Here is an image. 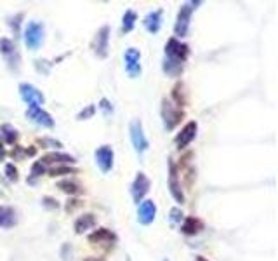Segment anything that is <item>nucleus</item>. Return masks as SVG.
I'll return each mask as SVG.
<instances>
[{
    "label": "nucleus",
    "instance_id": "obj_1",
    "mask_svg": "<svg viewBox=\"0 0 278 261\" xmlns=\"http://www.w3.org/2000/svg\"><path fill=\"white\" fill-rule=\"evenodd\" d=\"M202 2H186L181 5V9H179L178 12V21H176V26H174V31L178 37H186V33H188V28H189V17H191V12L196 9V7L200 5Z\"/></svg>",
    "mask_w": 278,
    "mask_h": 261
},
{
    "label": "nucleus",
    "instance_id": "obj_2",
    "mask_svg": "<svg viewBox=\"0 0 278 261\" xmlns=\"http://www.w3.org/2000/svg\"><path fill=\"white\" fill-rule=\"evenodd\" d=\"M44 42V24L37 23V21H30L24 28V44L28 49L35 51L40 47V44Z\"/></svg>",
    "mask_w": 278,
    "mask_h": 261
},
{
    "label": "nucleus",
    "instance_id": "obj_3",
    "mask_svg": "<svg viewBox=\"0 0 278 261\" xmlns=\"http://www.w3.org/2000/svg\"><path fill=\"white\" fill-rule=\"evenodd\" d=\"M183 110L178 107H174V105L171 103V101L164 100L162 101V117H164V126L167 130H172L176 128V126L181 122L183 119Z\"/></svg>",
    "mask_w": 278,
    "mask_h": 261
},
{
    "label": "nucleus",
    "instance_id": "obj_4",
    "mask_svg": "<svg viewBox=\"0 0 278 261\" xmlns=\"http://www.w3.org/2000/svg\"><path fill=\"white\" fill-rule=\"evenodd\" d=\"M189 54V47L186 44H181L179 40L176 38H171L165 45V59H171V61L176 63H185L186 58Z\"/></svg>",
    "mask_w": 278,
    "mask_h": 261
},
{
    "label": "nucleus",
    "instance_id": "obj_5",
    "mask_svg": "<svg viewBox=\"0 0 278 261\" xmlns=\"http://www.w3.org/2000/svg\"><path fill=\"white\" fill-rule=\"evenodd\" d=\"M19 94L24 103L28 105V108H40V105H44V101H45L44 94H42L35 86H31V84H21Z\"/></svg>",
    "mask_w": 278,
    "mask_h": 261
},
{
    "label": "nucleus",
    "instance_id": "obj_6",
    "mask_svg": "<svg viewBox=\"0 0 278 261\" xmlns=\"http://www.w3.org/2000/svg\"><path fill=\"white\" fill-rule=\"evenodd\" d=\"M131 139H132V144H134V150L138 153H144L148 150V139L144 136L143 124H141V121H138V119L131 122Z\"/></svg>",
    "mask_w": 278,
    "mask_h": 261
},
{
    "label": "nucleus",
    "instance_id": "obj_7",
    "mask_svg": "<svg viewBox=\"0 0 278 261\" xmlns=\"http://www.w3.org/2000/svg\"><path fill=\"white\" fill-rule=\"evenodd\" d=\"M124 59H125V70H127V73L132 79H136L141 73V52L134 47H129L124 54Z\"/></svg>",
    "mask_w": 278,
    "mask_h": 261
},
{
    "label": "nucleus",
    "instance_id": "obj_8",
    "mask_svg": "<svg viewBox=\"0 0 278 261\" xmlns=\"http://www.w3.org/2000/svg\"><path fill=\"white\" fill-rule=\"evenodd\" d=\"M108 40H110V28L103 26L96 33V38L93 42V49L99 58H106L108 54Z\"/></svg>",
    "mask_w": 278,
    "mask_h": 261
},
{
    "label": "nucleus",
    "instance_id": "obj_9",
    "mask_svg": "<svg viewBox=\"0 0 278 261\" xmlns=\"http://www.w3.org/2000/svg\"><path fill=\"white\" fill-rule=\"evenodd\" d=\"M94 155H96V162L103 172H108L111 167H113V148L111 146L103 144L101 148H97Z\"/></svg>",
    "mask_w": 278,
    "mask_h": 261
},
{
    "label": "nucleus",
    "instance_id": "obj_10",
    "mask_svg": "<svg viewBox=\"0 0 278 261\" xmlns=\"http://www.w3.org/2000/svg\"><path fill=\"white\" fill-rule=\"evenodd\" d=\"M148 190H150V179L146 178V174L144 172H139L138 176H136L134 183H132V199H134L136 204H139L141 200L144 199V195L148 193Z\"/></svg>",
    "mask_w": 278,
    "mask_h": 261
},
{
    "label": "nucleus",
    "instance_id": "obj_11",
    "mask_svg": "<svg viewBox=\"0 0 278 261\" xmlns=\"http://www.w3.org/2000/svg\"><path fill=\"white\" fill-rule=\"evenodd\" d=\"M196 129H198V126H196V122H188V124L185 126V128L181 129V132L176 136V144H178V148H186L189 143H191L193 139H195L196 136Z\"/></svg>",
    "mask_w": 278,
    "mask_h": 261
},
{
    "label": "nucleus",
    "instance_id": "obj_12",
    "mask_svg": "<svg viewBox=\"0 0 278 261\" xmlns=\"http://www.w3.org/2000/svg\"><path fill=\"white\" fill-rule=\"evenodd\" d=\"M155 214H157V206H155L153 200H144L139 204L138 209V221L141 225H150L153 223Z\"/></svg>",
    "mask_w": 278,
    "mask_h": 261
},
{
    "label": "nucleus",
    "instance_id": "obj_13",
    "mask_svg": "<svg viewBox=\"0 0 278 261\" xmlns=\"http://www.w3.org/2000/svg\"><path fill=\"white\" fill-rule=\"evenodd\" d=\"M26 117L30 119L31 122H35L37 126H42V128H52V126H54L52 117L47 112L42 110V108H28Z\"/></svg>",
    "mask_w": 278,
    "mask_h": 261
},
{
    "label": "nucleus",
    "instance_id": "obj_14",
    "mask_svg": "<svg viewBox=\"0 0 278 261\" xmlns=\"http://www.w3.org/2000/svg\"><path fill=\"white\" fill-rule=\"evenodd\" d=\"M115 241H117V235L111 230H108V228H99V230H96L94 234L89 235V242L99 246H108V248H111Z\"/></svg>",
    "mask_w": 278,
    "mask_h": 261
},
{
    "label": "nucleus",
    "instance_id": "obj_15",
    "mask_svg": "<svg viewBox=\"0 0 278 261\" xmlns=\"http://www.w3.org/2000/svg\"><path fill=\"white\" fill-rule=\"evenodd\" d=\"M169 169H171V174H169V186H171V193L178 202H185V195L181 192V185L178 181V169H176L174 162H169Z\"/></svg>",
    "mask_w": 278,
    "mask_h": 261
},
{
    "label": "nucleus",
    "instance_id": "obj_16",
    "mask_svg": "<svg viewBox=\"0 0 278 261\" xmlns=\"http://www.w3.org/2000/svg\"><path fill=\"white\" fill-rule=\"evenodd\" d=\"M144 28H146L150 33H157L158 30H160L162 26V10H153V12H150L146 17H144Z\"/></svg>",
    "mask_w": 278,
    "mask_h": 261
},
{
    "label": "nucleus",
    "instance_id": "obj_17",
    "mask_svg": "<svg viewBox=\"0 0 278 261\" xmlns=\"http://www.w3.org/2000/svg\"><path fill=\"white\" fill-rule=\"evenodd\" d=\"M16 225V211L9 206H0V228H10Z\"/></svg>",
    "mask_w": 278,
    "mask_h": 261
},
{
    "label": "nucleus",
    "instance_id": "obj_18",
    "mask_svg": "<svg viewBox=\"0 0 278 261\" xmlns=\"http://www.w3.org/2000/svg\"><path fill=\"white\" fill-rule=\"evenodd\" d=\"M181 230H183V234H186V235H195V234H198L200 230H203V223H202V220H198V218L189 216L185 220Z\"/></svg>",
    "mask_w": 278,
    "mask_h": 261
},
{
    "label": "nucleus",
    "instance_id": "obj_19",
    "mask_svg": "<svg viewBox=\"0 0 278 261\" xmlns=\"http://www.w3.org/2000/svg\"><path fill=\"white\" fill-rule=\"evenodd\" d=\"M94 225H96L94 214H84V216H80L79 220L75 221V232L77 234H84V232L91 230Z\"/></svg>",
    "mask_w": 278,
    "mask_h": 261
},
{
    "label": "nucleus",
    "instance_id": "obj_20",
    "mask_svg": "<svg viewBox=\"0 0 278 261\" xmlns=\"http://www.w3.org/2000/svg\"><path fill=\"white\" fill-rule=\"evenodd\" d=\"M42 164H52V162H65V164H73L75 158L72 155L66 153H47L45 157H42Z\"/></svg>",
    "mask_w": 278,
    "mask_h": 261
},
{
    "label": "nucleus",
    "instance_id": "obj_21",
    "mask_svg": "<svg viewBox=\"0 0 278 261\" xmlns=\"http://www.w3.org/2000/svg\"><path fill=\"white\" fill-rule=\"evenodd\" d=\"M0 52H2L10 63H12V56H16L17 58L16 45H14V42L9 40V38H0Z\"/></svg>",
    "mask_w": 278,
    "mask_h": 261
},
{
    "label": "nucleus",
    "instance_id": "obj_22",
    "mask_svg": "<svg viewBox=\"0 0 278 261\" xmlns=\"http://www.w3.org/2000/svg\"><path fill=\"white\" fill-rule=\"evenodd\" d=\"M0 134L5 137V143H9V144H12L14 141L17 139V130L9 124H3L2 128H0Z\"/></svg>",
    "mask_w": 278,
    "mask_h": 261
},
{
    "label": "nucleus",
    "instance_id": "obj_23",
    "mask_svg": "<svg viewBox=\"0 0 278 261\" xmlns=\"http://www.w3.org/2000/svg\"><path fill=\"white\" fill-rule=\"evenodd\" d=\"M136 19H138V16H136L134 10H125V14H124V24H122V28H124L125 33H127V31H131L132 28H134Z\"/></svg>",
    "mask_w": 278,
    "mask_h": 261
},
{
    "label": "nucleus",
    "instance_id": "obj_24",
    "mask_svg": "<svg viewBox=\"0 0 278 261\" xmlns=\"http://www.w3.org/2000/svg\"><path fill=\"white\" fill-rule=\"evenodd\" d=\"M58 188H61L63 192H66V193H72V195H75V193H80V186L77 185V183H73V181H61V183H58Z\"/></svg>",
    "mask_w": 278,
    "mask_h": 261
},
{
    "label": "nucleus",
    "instance_id": "obj_25",
    "mask_svg": "<svg viewBox=\"0 0 278 261\" xmlns=\"http://www.w3.org/2000/svg\"><path fill=\"white\" fill-rule=\"evenodd\" d=\"M77 169H70V167H54L51 169L49 174L51 176H65V174H75Z\"/></svg>",
    "mask_w": 278,
    "mask_h": 261
},
{
    "label": "nucleus",
    "instance_id": "obj_26",
    "mask_svg": "<svg viewBox=\"0 0 278 261\" xmlns=\"http://www.w3.org/2000/svg\"><path fill=\"white\" fill-rule=\"evenodd\" d=\"M94 114H96V107H94V105H89V107H87L86 110L80 112V114H79V119H80V121H86V119L93 117Z\"/></svg>",
    "mask_w": 278,
    "mask_h": 261
},
{
    "label": "nucleus",
    "instance_id": "obj_27",
    "mask_svg": "<svg viewBox=\"0 0 278 261\" xmlns=\"http://www.w3.org/2000/svg\"><path fill=\"white\" fill-rule=\"evenodd\" d=\"M183 220V211L179 209V207H174V209H171V223H179V221Z\"/></svg>",
    "mask_w": 278,
    "mask_h": 261
},
{
    "label": "nucleus",
    "instance_id": "obj_28",
    "mask_svg": "<svg viewBox=\"0 0 278 261\" xmlns=\"http://www.w3.org/2000/svg\"><path fill=\"white\" fill-rule=\"evenodd\" d=\"M38 143L42 144V146L45 148H61V143L59 141H54V139H47V137H44V139H40Z\"/></svg>",
    "mask_w": 278,
    "mask_h": 261
},
{
    "label": "nucleus",
    "instance_id": "obj_29",
    "mask_svg": "<svg viewBox=\"0 0 278 261\" xmlns=\"http://www.w3.org/2000/svg\"><path fill=\"white\" fill-rule=\"evenodd\" d=\"M5 172H7V178H9L10 181H16V179H17V169L14 167L12 164L5 165Z\"/></svg>",
    "mask_w": 278,
    "mask_h": 261
},
{
    "label": "nucleus",
    "instance_id": "obj_30",
    "mask_svg": "<svg viewBox=\"0 0 278 261\" xmlns=\"http://www.w3.org/2000/svg\"><path fill=\"white\" fill-rule=\"evenodd\" d=\"M44 164H42L40 160L38 162H35L33 165H31V176H40V174H44Z\"/></svg>",
    "mask_w": 278,
    "mask_h": 261
},
{
    "label": "nucleus",
    "instance_id": "obj_31",
    "mask_svg": "<svg viewBox=\"0 0 278 261\" xmlns=\"http://www.w3.org/2000/svg\"><path fill=\"white\" fill-rule=\"evenodd\" d=\"M99 108L104 112V115H110L111 112H113V107H111V105H110V101H108V100H104V98H103V100H101Z\"/></svg>",
    "mask_w": 278,
    "mask_h": 261
},
{
    "label": "nucleus",
    "instance_id": "obj_32",
    "mask_svg": "<svg viewBox=\"0 0 278 261\" xmlns=\"http://www.w3.org/2000/svg\"><path fill=\"white\" fill-rule=\"evenodd\" d=\"M45 206H47V207H58V202H56V200L54 199H49V197H45Z\"/></svg>",
    "mask_w": 278,
    "mask_h": 261
},
{
    "label": "nucleus",
    "instance_id": "obj_33",
    "mask_svg": "<svg viewBox=\"0 0 278 261\" xmlns=\"http://www.w3.org/2000/svg\"><path fill=\"white\" fill-rule=\"evenodd\" d=\"M84 261H106V260H103V258H93V256H91V258H86Z\"/></svg>",
    "mask_w": 278,
    "mask_h": 261
},
{
    "label": "nucleus",
    "instance_id": "obj_34",
    "mask_svg": "<svg viewBox=\"0 0 278 261\" xmlns=\"http://www.w3.org/2000/svg\"><path fill=\"white\" fill-rule=\"evenodd\" d=\"M196 261H209V260H205L203 256H198V258H196Z\"/></svg>",
    "mask_w": 278,
    "mask_h": 261
},
{
    "label": "nucleus",
    "instance_id": "obj_35",
    "mask_svg": "<svg viewBox=\"0 0 278 261\" xmlns=\"http://www.w3.org/2000/svg\"><path fill=\"white\" fill-rule=\"evenodd\" d=\"M0 153H2V144H0Z\"/></svg>",
    "mask_w": 278,
    "mask_h": 261
},
{
    "label": "nucleus",
    "instance_id": "obj_36",
    "mask_svg": "<svg viewBox=\"0 0 278 261\" xmlns=\"http://www.w3.org/2000/svg\"><path fill=\"white\" fill-rule=\"evenodd\" d=\"M165 261H169V260H165Z\"/></svg>",
    "mask_w": 278,
    "mask_h": 261
}]
</instances>
